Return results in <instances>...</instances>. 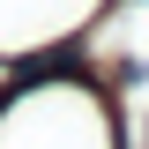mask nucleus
Segmentation results:
<instances>
[{
    "label": "nucleus",
    "mask_w": 149,
    "mask_h": 149,
    "mask_svg": "<svg viewBox=\"0 0 149 149\" xmlns=\"http://www.w3.org/2000/svg\"><path fill=\"white\" fill-rule=\"evenodd\" d=\"M0 149H119V112L90 74H37L0 104Z\"/></svg>",
    "instance_id": "1"
},
{
    "label": "nucleus",
    "mask_w": 149,
    "mask_h": 149,
    "mask_svg": "<svg viewBox=\"0 0 149 149\" xmlns=\"http://www.w3.org/2000/svg\"><path fill=\"white\" fill-rule=\"evenodd\" d=\"M112 0H0V67L8 60H45L67 37H82Z\"/></svg>",
    "instance_id": "2"
}]
</instances>
